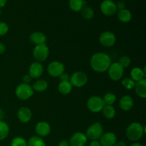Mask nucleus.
<instances>
[{
	"mask_svg": "<svg viewBox=\"0 0 146 146\" xmlns=\"http://www.w3.org/2000/svg\"><path fill=\"white\" fill-rule=\"evenodd\" d=\"M104 106H105V104L103 101V98L97 96L91 97L87 101V107L91 112H100L102 111Z\"/></svg>",
	"mask_w": 146,
	"mask_h": 146,
	"instance_id": "6e6552de",
	"label": "nucleus"
},
{
	"mask_svg": "<svg viewBox=\"0 0 146 146\" xmlns=\"http://www.w3.org/2000/svg\"><path fill=\"white\" fill-rule=\"evenodd\" d=\"M9 133V127L7 123L0 121V141L4 140Z\"/></svg>",
	"mask_w": 146,
	"mask_h": 146,
	"instance_id": "a878e982",
	"label": "nucleus"
},
{
	"mask_svg": "<svg viewBox=\"0 0 146 146\" xmlns=\"http://www.w3.org/2000/svg\"><path fill=\"white\" fill-rule=\"evenodd\" d=\"M108 76L113 81H119L123 76L124 68L118 62L111 63L108 69Z\"/></svg>",
	"mask_w": 146,
	"mask_h": 146,
	"instance_id": "423d86ee",
	"label": "nucleus"
},
{
	"mask_svg": "<svg viewBox=\"0 0 146 146\" xmlns=\"http://www.w3.org/2000/svg\"><path fill=\"white\" fill-rule=\"evenodd\" d=\"M35 131L39 137H45L47 136L51 132V126L47 122L41 121L36 124Z\"/></svg>",
	"mask_w": 146,
	"mask_h": 146,
	"instance_id": "2eb2a0df",
	"label": "nucleus"
},
{
	"mask_svg": "<svg viewBox=\"0 0 146 146\" xmlns=\"http://www.w3.org/2000/svg\"><path fill=\"white\" fill-rule=\"evenodd\" d=\"M116 41V37L111 31H105L102 33L99 37V41L102 46L105 47H111L114 45Z\"/></svg>",
	"mask_w": 146,
	"mask_h": 146,
	"instance_id": "9d476101",
	"label": "nucleus"
},
{
	"mask_svg": "<svg viewBox=\"0 0 146 146\" xmlns=\"http://www.w3.org/2000/svg\"><path fill=\"white\" fill-rule=\"evenodd\" d=\"M31 81V77L29 75H25L23 77V81H24V84H29Z\"/></svg>",
	"mask_w": 146,
	"mask_h": 146,
	"instance_id": "c9c22d12",
	"label": "nucleus"
},
{
	"mask_svg": "<svg viewBox=\"0 0 146 146\" xmlns=\"http://www.w3.org/2000/svg\"><path fill=\"white\" fill-rule=\"evenodd\" d=\"M11 146H27V142L21 137H16L11 141Z\"/></svg>",
	"mask_w": 146,
	"mask_h": 146,
	"instance_id": "7c9ffc66",
	"label": "nucleus"
},
{
	"mask_svg": "<svg viewBox=\"0 0 146 146\" xmlns=\"http://www.w3.org/2000/svg\"><path fill=\"white\" fill-rule=\"evenodd\" d=\"M102 111L104 117L107 119H112L115 115V110L113 106L105 105L102 109Z\"/></svg>",
	"mask_w": 146,
	"mask_h": 146,
	"instance_id": "393cba45",
	"label": "nucleus"
},
{
	"mask_svg": "<svg viewBox=\"0 0 146 146\" xmlns=\"http://www.w3.org/2000/svg\"><path fill=\"white\" fill-rule=\"evenodd\" d=\"M90 64L94 71L96 72H105L111 64V59L105 53H96L92 56Z\"/></svg>",
	"mask_w": 146,
	"mask_h": 146,
	"instance_id": "f257e3e1",
	"label": "nucleus"
},
{
	"mask_svg": "<svg viewBox=\"0 0 146 146\" xmlns=\"http://www.w3.org/2000/svg\"><path fill=\"white\" fill-rule=\"evenodd\" d=\"M81 11V15L86 19H91L94 17V11L91 7H83Z\"/></svg>",
	"mask_w": 146,
	"mask_h": 146,
	"instance_id": "c85d7f7f",
	"label": "nucleus"
},
{
	"mask_svg": "<svg viewBox=\"0 0 146 146\" xmlns=\"http://www.w3.org/2000/svg\"><path fill=\"white\" fill-rule=\"evenodd\" d=\"M4 111L0 108V121H2L3 118H4Z\"/></svg>",
	"mask_w": 146,
	"mask_h": 146,
	"instance_id": "79ce46f5",
	"label": "nucleus"
},
{
	"mask_svg": "<svg viewBox=\"0 0 146 146\" xmlns=\"http://www.w3.org/2000/svg\"><path fill=\"white\" fill-rule=\"evenodd\" d=\"M131 146H144V145H143L142 144L139 143H133Z\"/></svg>",
	"mask_w": 146,
	"mask_h": 146,
	"instance_id": "37998d69",
	"label": "nucleus"
},
{
	"mask_svg": "<svg viewBox=\"0 0 146 146\" xmlns=\"http://www.w3.org/2000/svg\"><path fill=\"white\" fill-rule=\"evenodd\" d=\"M131 79L133 80L135 82H138L145 78V75L143 72V70L138 67L133 68L131 72Z\"/></svg>",
	"mask_w": 146,
	"mask_h": 146,
	"instance_id": "aec40b11",
	"label": "nucleus"
},
{
	"mask_svg": "<svg viewBox=\"0 0 146 146\" xmlns=\"http://www.w3.org/2000/svg\"><path fill=\"white\" fill-rule=\"evenodd\" d=\"M101 10L106 16H112L117 11L116 5L111 0H105L101 4Z\"/></svg>",
	"mask_w": 146,
	"mask_h": 146,
	"instance_id": "9b49d317",
	"label": "nucleus"
},
{
	"mask_svg": "<svg viewBox=\"0 0 146 146\" xmlns=\"http://www.w3.org/2000/svg\"><path fill=\"white\" fill-rule=\"evenodd\" d=\"M59 78L61 81H69L70 76L68 75V74L64 73V74H62L61 76H60Z\"/></svg>",
	"mask_w": 146,
	"mask_h": 146,
	"instance_id": "72a5a7b5",
	"label": "nucleus"
},
{
	"mask_svg": "<svg viewBox=\"0 0 146 146\" xmlns=\"http://www.w3.org/2000/svg\"><path fill=\"white\" fill-rule=\"evenodd\" d=\"M86 5V1L83 0H69V7L74 11H81Z\"/></svg>",
	"mask_w": 146,
	"mask_h": 146,
	"instance_id": "5701e85b",
	"label": "nucleus"
},
{
	"mask_svg": "<svg viewBox=\"0 0 146 146\" xmlns=\"http://www.w3.org/2000/svg\"><path fill=\"white\" fill-rule=\"evenodd\" d=\"M48 54H49V49L46 44L36 45L34 48V51H33V55H34V58L38 62L45 61L48 58Z\"/></svg>",
	"mask_w": 146,
	"mask_h": 146,
	"instance_id": "39448f33",
	"label": "nucleus"
},
{
	"mask_svg": "<svg viewBox=\"0 0 146 146\" xmlns=\"http://www.w3.org/2000/svg\"><path fill=\"white\" fill-rule=\"evenodd\" d=\"M133 99L130 96L125 95L121 97L119 101V106L123 111H129L133 107Z\"/></svg>",
	"mask_w": 146,
	"mask_h": 146,
	"instance_id": "f3484780",
	"label": "nucleus"
},
{
	"mask_svg": "<svg viewBox=\"0 0 146 146\" xmlns=\"http://www.w3.org/2000/svg\"><path fill=\"white\" fill-rule=\"evenodd\" d=\"M145 132V127L143 126L141 123L137 122L132 123L127 128L125 133L130 141H138L142 138L143 135Z\"/></svg>",
	"mask_w": 146,
	"mask_h": 146,
	"instance_id": "f03ea898",
	"label": "nucleus"
},
{
	"mask_svg": "<svg viewBox=\"0 0 146 146\" xmlns=\"http://www.w3.org/2000/svg\"><path fill=\"white\" fill-rule=\"evenodd\" d=\"M100 138L101 146H113L117 142V137L113 133L108 132L103 134Z\"/></svg>",
	"mask_w": 146,
	"mask_h": 146,
	"instance_id": "4468645a",
	"label": "nucleus"
},
{
	"mask_svg": "<svg viewBox=\"0 0 146 146\" xmlns=\"http://www.w3.org/2000/svg\"><path fill=\"white\" fill-rule=\"evenodd\" d=\"M29 39L31 43L36 44V45H38V44H46V36L44 33L39 32V31H35V32L32 33L30 35Z\"/></svg>",
	"mask_w": 146,
	"mask_h": 146,
	"instance_id": "a211bd4d",
	"label": "nucleus"
},
{
	"mask_svg": "<svg viewBox=\"0 0 146 146\" xmlns=\"http://www.w3.org/2000/svg\"><path fill=\"white\" fill-rule=\"evenodd\" d=\"M5 50H6V48L4 44L0 42V54H2L3 53H4Z\"/></svg>",
	"mask_w": 146,
	"mask_h": 146,
	"instance_id": "58836bf2",
	"label": "nucleus"
},
{
	"mask_svg": "<svg viewBox=\"0 0 146 146\" xmlns=\"http://www.w3.org/2000/svg\"><path fill=\"white\" fill-rule=\"evenodd\" d=\"M90 146H101V145L100 141L96 140V141H91V143H90Z\"/></svg>",
	"mask_w": 146,
	"mask_h": 146,
	"instance_id": "e433bc0d",
	"label": "nucleus"
},
{
	"mask_svg": "<svg viewBox=\"0 0 146 146\" xmlns=\"http://www.w3.org/2000/svg\"><path fill=\"white\" fill-rule=\"evenodd\" d=\"M58 89L61 94L66 95L71 92L72 90V86L69 81H61L58 84Z\"/></svg>",
	"mask_w": 146,
	"mask_h": 146,
	"instance_id": "b1692460",
	"label": "nucleus"
},
{
	"mask_svg": "<svg viewBox=\"0 0 146 146\" xmlns=\"http://www.w3.org/2000/svg\"><path fill=\"white\" fill-rule=\"evenodd\" d=\"M16 96L21 100H27L32 96L34 90L29 84H21L16 88Z\"/></svg>",
	"mask_w": 146,
	"mask_h": 146,
	"instance_id": "20e7f679",
	"label": "nucleus"
},
{
	"mask_svg": "<svg viewBox=\"0 0 146 146\" xmlns=\"http://www.w3.org/2000/svg\"><path fill=\"white\" fill-rule=\"evenodd\" d=\"M47 88H48V83L46 82V81L43 79L36 81L32 86L33 90L37 92H44L47 89Z\"/></svg>",
	"mask_w": 146,
	"mask_h": 146,
	"instance_id": "4be33fe9",
	"label": "nucleus"
},
{
	"mask_svg": "<svg viewBox=\"0 0 146 146\" xmlns=\"http://www.w3.org/2000/svg\"><path fill=\"white\" fill-rule=\"evenodd\" d=\"M17 117H18L19 121L21 123H28L30 121L32 117V113L31 110L27 107H21L19 109L17 113Z\"/></svg>",
	"mask_w": 146,
	"mask_h": 146,
	"instance_id": "dca6fc26",
	"label": "nucleus"
},
{
	"mask_svg": "<svg viewBox=\"0 0 146 146\" xmlns=\"http://www.w3.org/2000/svg\"><path fill=\"white\" fill-rule=\"evenodd\" d=\"M64 66L62 63L59 61H54L50 63L47 68V71L48 74L53 77H59L64 73Z\"/></svg>",
	"mask_w": 146,
	"mask_h": 146,
	"instance_id": "1a4fd4ad",
	"label": "nucleus"
},
{
	"mask_svg": "<svg viewBox=\"0 0 146 146\" xmlns=\"http://www.w3.org/2000/svg\"><path fill=\"white\" fill-rule=\"evenodd\" d=\"M115 5H116V8L118 9L119 10L124 9H125V3L122 1H118V2L117 3V4H115Z\"/></svg>",
	"mask_w": 146,
	"mask_h": 146,
	"instance_id": "f704fd0d",
	"label": "nucleus"
},
{
	"mask_svg": "<svg viewBox=\"0 0 146 146\" xmlns=\"http://www.w3.org/2000/svg\"><path fill=\"white\" fill-rule=\"evenodd\" d=\"M9 27L6 23L0 22V36H4L8 32Z\"/></svg>",
	"mask_w": 146,
	"mask_h": 146,
	"instance_id": "473e14b6",
	"label": "nucleus"
},
{
	"mask_svg": "<svg viewBox=\"0 0 146 146\" xmlns=\"http://www.w3.org/2000/svg\"><path fill=\"white\" fill-rule=\"evenodd\" d=\"M86 136L84 133L78 132L74 133L71 136L69 141V145L71 146H84L87 143Z\"/></svg>",
	"mask_w": 146,
	"mask_h": 146,
	"instance_id": "f8f14e48",
	"label": "nucleus"
},
{
	"mask_svg": "<svg viewBox=\"0 0 146 146\" xmlns=\"http://www.w3.org/2000/svg\"><path fill=\"white\" fill-rule=\"evenodd\" d=\"M6 3H7V0H0V8L4 7Z\"/></svg>",
	"mask_w": 146,
	"mask_h": 146,
	"instance_id": "a19ab883",
	"label": "nucleus"
},
{
	"mask_svg": "<svg viewBox=\"0 0 146 146\" xmlns=\"http://www.w3.org/2000/svg\"><path fill=\"white\" fill-rule=\"evenodd\" d=\"M104 133V128L102 125L100 123H94L92 125H90L86 131L87 139H90L91 141H96L99 139L101 135Z\"/></svg>",
	"mask_w": 146,
	"mask_h": 146,
	"instance_id": "7ed1b4c3",
	"label": "nucleus"
},
{
	"mask_svg": "<svg viewBox=\"0 0 146 146\" xmlns=\"http://www.w3.org/2000/svg\"><path fill=\"white\" fill-rule=\"evenodd\" d=\"M105 105L112 106L116 101V96L112 93H107L104 95V98H103Z\"/></svg>",
	"mask_w": 146,
	"mask_h": 146,
	"instance_id": "cd10ccee",
	"label": "nucleus"
},
{
	"mask_svg": "<svg viewBox=\"0 0 146 146\" xmlns=\"http://www.w3.org/2000/svg\"><path fill=\"white\" fill-rule=\"evenodd\" d=\"M118 19L121 21L123 23H127L131 21L132 15L129 10L124 9L119 10L118 11Z\"/></svg>",
	"mask_w": 146,
	"mask_h": 146,
	"instance_id": "412c9836",
	"label": "nucleus"
},
{
	"mask_svg": "<svg viewBox=\"0 0 146 146\" xmlns=\"http://www.w3.org/2000/svg\"><path fill=\"white\" fill-rule=\"evenodd\" d=\"M27 146H46L42 138L39 136H32L27 142Z\"/></svg>",
	"mask_w": 146,
	"mask_h": 146,
	"instance_id": "bb28decb",
	"label": "nucleus"
},
{
	"mask_svg": "<svg viewBox=\"0 0 146 146\" xmlns=\"http://www.w3.org/2000/svg\"><path fill=\"white\" fill-rule=\"evenodd\" d=\"M118 63H119L123 68H127V67L129 66L130 64H131V59H130L129 57L127 56H122L119 58Z\"/></svg>",
	"mask_w": 146,
	"mask_h": 146,
	"instance_id": "2f4dec72",
	"label": "nucleus"
},
{
	"mask_svg": "<svg viewBox=\"0 0 146 146\" xmlns=\"http://www.w3.org/2000/svg\"><path fill=\"white\" fill-rule=\"evenodd\" d=\"M88 81V76L82 71H76L70 76L69 82L72 86L80 88L86 84Z\"/></svg>",
	"mask_w": 146,
	"mask_h": 146,
	"instance_id": "0eeeda50",
	"label": "nucleus"
},
{
	"mask_svg": "<svg viewBox=\"0 0 146 146\" xmlns=\"http://www.w3.org/2000/svg\"><path fill=\"white\" fill-rule=\"evenodd\" d=\"M113 146H127L125 143L123 142V141H119V142H116L115 143V145Z\"/></svg>",
	"mask_w": 146,
	"mask_h": 146,
	"instance_id": "ea45409f",
	"label": "nucleus"
},
{
	"mask_svg": "<svg viewBox=\"0 0 146 146\" xmlns=\"http://www.w3.org/2000/svg\"><path fill=\"white\" fill-rule=\"evenodd\" d=\"M122 85L125 89L131 90L135 87V82L131 78H125L123 79Z\"/></svg>",
	"mask_w": 146,
	"mask_h": 146,
	"instance_id": "c756f323",
	"label": "nucleus"
},
{
	"mask_svg": "<svg viewBox=\"0 0 146 146\" xmlns=\"http://www.w3.org/2000/svg\"><path fill=\"white\" fill-rule=\"evenodd\" d=\"M58 146H70V145L68 141H66V140H63L61 142H59Z\"/></svg>",
	"mask_w": 146,
	"mask_h": 146,
	"instance_id": "4c0bfd02",
	"label": "nucleus"
},
{
	"mask_svg": "<svg viewBox=\"0 0 146 146\" xmlns=\"http://www.w3.org/2000/svg\"><path fill=\"white\" fill-rule=\"evenodd\" d=\"M1 9H0V15H1Z\"/></svg>",
	"mask_w": 146,
	"mask_h": 146,
	"instance_id": "c03bdc74",
	"label": "nucleus"
},
{
	"mask_svg": "<svg viewBox=\"0 0 146 146\" xmlns=\"http://www.w3.org/2000/svg\"><path fill=\"white\" fill-rule=\"evenodd\" d=\"M134 88L138 96L143 98H146V80L145 78L135 83Z\"/></svg>",
	"mask_w": 146,
	"mask_h": 146,
	"instance_id": "6ab92c4d",
	"label": "nucleus"
},
{
	"mask_svg": "<svg viewBox=\"0 0 146 146\" xmlns=\"http://www.w3.org/2000/svg\"><path fill=\"white\" fill-rule=\"evenodd\" d=\"M44 72V66L40 62H34L30 65L29 69V75L31 78H38L42 75Z\"/></svg>",
	"mask_w": 146,
	"mask_h": 146,
	"instance_id": "ddd939ff",
	"label": "nucleus"
}]
</instances>
